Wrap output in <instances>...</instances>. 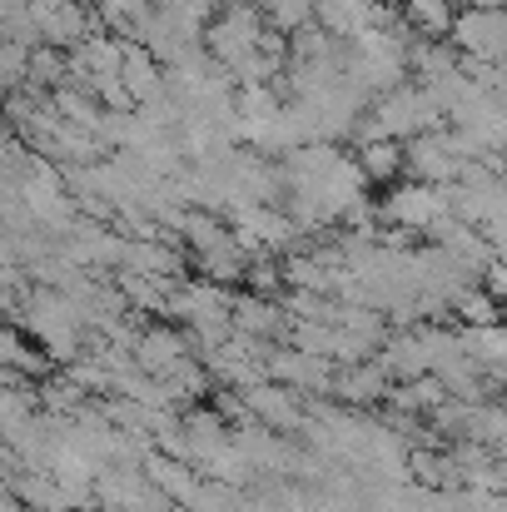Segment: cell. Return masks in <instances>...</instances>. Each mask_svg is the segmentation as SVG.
<instances>
[{"instance_id": "1", "label": "cell", "mask_w": 507, "mask_h": 512, "mask_svg": "<svg viewBox=\"0 0 507 512\" xmlns=\"http://www.w3.org/2000/svg\"><path fill=\"white\" fill-rule=\"evenodd\" d=\"M413 5V15L428 25V30H443L448 25V0H408Z\"/></svg>"}]
</instances>
